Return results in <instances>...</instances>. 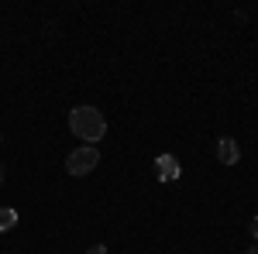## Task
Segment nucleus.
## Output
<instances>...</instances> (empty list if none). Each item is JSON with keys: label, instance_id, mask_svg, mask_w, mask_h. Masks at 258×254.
<instances>
[{"label": "nucleus", "instance_id": "20e7f679", "mask_svg": "<svg viewBox=\"0 0 258 254\" xmlns=\"http://www.w3.org/2000/svg\"><path fill=\"white\" fill-rule=\"evenodd\" d=\"M217 158H220V165H238V158H241L238 141H234V137H220L217 141Z\"/></svg>", "mask_w": 258, "mask_h": 254}, {"label": "nucleus", "instance_id": "423d86ee", "mask_svg": "<svg viewBox=\"0 0 258 254\" xmlns=\"http://www.w3.org/2000/svg\"><path fill=\"white\" fill-rule=\"evenodd\" d=\"M90 254H107V247H103V244H93V247H90Z\"/></svg>", "mask_w": 258, "mask_h": 254}, {"label": "nucleus", "instance_id": "f257e3e1", "mask_svg": "<svg viewBox=\"0 0 258 254\" xmlns=\"http://www.w3.org/2000/svg\"><path fill=\"white\" fill-rule=\"evenodd\" d=\"M69 131L76 137H83L86 144H97L107 134V120H103V114H100L97 107H76L69 114Z\"/></svg>", "mask_w": 258, "mask_h": 254}, {"label": "nucleus", "instance_id": "1a4fd4ad", "mask_svg": "<svg viewBox=\"0 0 258 254\" xmlns=\"http://www.w3.org/2000/svg\"><path fill=\"white\" fill-rule=\"evenodd\" d=\"M251 254H258V247H251Z\"/></svg>", "mask_w": 258, "mask_h": 254}, {"label": "nucleus", "instance_id": "7ed1b4c3", "mask_svg": "<svg viewBox=\"0 0 258 254\" xmlns=\"http://www.w3.org/2000/svg\"><path fill=\"white\" fill-rule=\"evenodd\" d=\"M179 172H182V168H179L176 155H159L155 158V179H159V182H176Z\"/></svg>", "mask_w": 258, "mask_h": 254}, {"label": "nucleus", "instance_id": "39448f33", "mask_svg": "<svg viewBox=\"0 0 258 254\" xmlns=\"http://www.w3.org/2000/svg\"><path fill=\"white\" fill-rule=\"evenodd\" d=\"M14 227H18V210L4 206L0 210V230H14Z\"/></svg>", "mask_w": 258, "mask_h": 254}, {"label": "nucleus", "instance_id": "0eeeda50", "mask_svg": "<svg viewBox=\"0 0 258 254\" xmlns=\"http://www.w3.org/2000/svg\"><path fill=\"white\" fill-rule=\"evenodd\" d=\"M251 237H258V216L251 220Z\"/></svg>", "mask_w": 258, "mask_h": 254}, {"label": "nucleus", "instance_id": "f03ea898", "mask_svg": "<svg viewBox=\"0 0 258 254\" xmlns=\"http://www.w3.org/2000/svg\"><path fill=\"white\" fill-rule=\"evenodd\" d=\"M97 161H100V151L93 144H83V148H76V151L69 155L66 168H69V176H90V172L97 168Z\"/></svg>", "mask_w": 258, "mask_h": 254}, {"label": "nucleus", "instance_id": "6e6552de", "mask_svg": "<svg viewBox=\"0 0 258 254\" xmlns=\"http://www.w3.org/2000/svg\"><path fill=\"white\" fill-rule=\"evenodd\" d=\"M0 182H4V165H0Z\"/></svg>", "mask_w": 258, "mask_h": 254}]
</instances>
